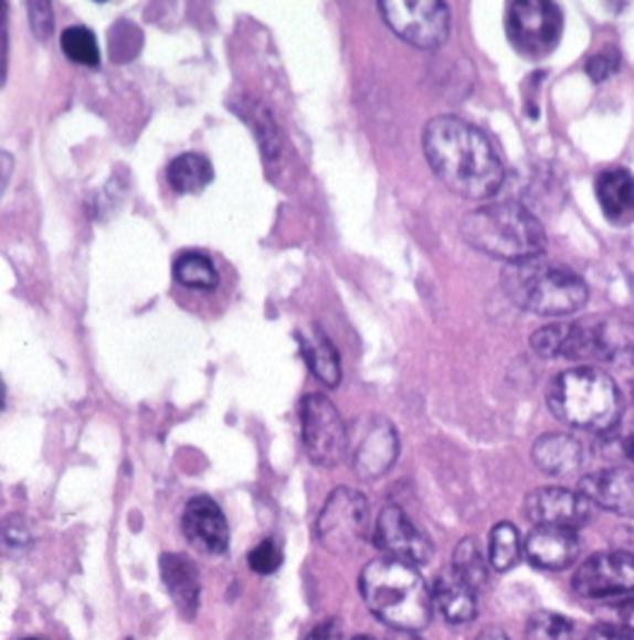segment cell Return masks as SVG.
Returning <instances> with one entry per match:
<instances>
[{
  "mask_svg": "<svg viewBox=\"0 0 634 640\" xmlns=\"http://www.w3.org/2000/svg\"><path fill=\"white\" fill-rule=\"evenodd\" d=\"M423 151L443 185L464 200H488L505 180L503 161L490 139L462 118L437 116L429 120Z\"/></svg>",
  "mask_w": 634,
  "mask_h": 640,
  "instance_id": "6da1fadb",
  "label": "cell"
},
{
  "mask_svg": "<svg viewBox=\"0 0 634 640\" xmlns=\"http://www.w3.org/2000/svg\"><path fill=\"white\" fill-rule=\"evenodd\" d=\"M361 595L368 609L394 631L419 633L433 619V590L416 566L382 556L361 574Z\"/></svg>",
  "mask_w": 634,
  "mask_h": 640,
  "instance_id": "7a4b0ae2",
  "label": "cell"
},
{
  "mask_svg": "<svg viewBox=\"0 0 634 640\" xmlns=\"http://www.w3.org/2000/svg\"><path fill=\"white\" fill-rule=\"evenodd\" d=\"M464 241L493 259L507 264L541 257L546 231L529 209L515 202H493L468 212L462 221Z\"/></svg>",
  "mask_w": 634,
  "mask_h": 640,
  "instance_id": "3957f363",
  "label": "cell"
},
{
  "mask_svg": "<svg viewBox=\"0 0 634 640\" xmlns=\"http://www.w3.org/2000/svg\"><path fill=\"white\" fill-rule=\"evenodd\" d=\"M503 290L517 308L539 317H562L582 310L589 298L582 276L543 255L507 264Z\"/></svg>",
  "mask_w": 634,
  "mask_h": 640,
  "instance_id": "277c9868",
  "label": "cell"
},
{
  "mask_svg": "<svg viewBox=\"0 0 634 640\" xmlns=\"http://www.w3.org/2000/svg\"><path fill=\"white\" fill-rule=\"evenodd\" d=\"M548 406L564 425L603 433L613 429L623 415V396L605 372L574 367L560 372L550 384Z\"/></svg>",
  "mask_w": 634,
  "mask_h": 640,
  "instance_id": "5b68a950",
  "label": "cell"
},
{
  "mask_svg": "<svg viewBox=\"0 0 634 640\" xmlns=\"http://www.w3.org/2000/svg\"><path fill=\"white\" fill-rule=\"evenodd\" d=\"M298 417L303 447L310 461L320 468L339 466L351 449V439L335 403L323 394H308L300 401Z\"/></svg>",
  "mask_w": 634,
  "mask_h": 640,
  "instance_id": "8992f818",
  "label": "cell"
},
{
  "mask_svg": "<svg viewBox=\"0 0 634 640\" xmlns=\"http://www.w3.org/2000/svg\"><path fill=\"white\" fill-rule=\"evenodd\" d=\"M370 531V509L368 499L349 490V487H337L327 497V502L317 516L315 535L320 545L332 554H351L363 545Z\"/></svg>",
  "mask_w": 634,
  "mask_h": 640,
  "instance_id": "52a82bcc",
  "label": "cell"
},
{
  "mask_svg": "<svg viewBox=\"0 0 634 640\" xmlns=\"http://www.w3.org/2000/svg\"><path fill=\"white\" fill-rule=\"evenodd\" d=\"M382 20L406 44L433 51L450 36V8L443 0H380Z\"/></svg>",
  "mask_w": 634,
  "mask_h": 640,
  "instance_id": "ba28073f",
  "label": "cell"
},
{
  "mask_svg": "<svg viewBox=\"0 0 634 640\" xmlns=\"http://www.w3.org/2000/svg\"><path fill=\"white\" fill-rule=\"evenodd\" d=\"M507 36L527 58L553 53L562 36V10L548 0H515L505 15Z\"/></svg>",
  "mask_w": 634,
  "mask_h": 640,
  "instance_id": "9c48e42d",
  "label": "cell"
},
{
  "mask_svg": "<svg viewBox=\"0 0 634 640\" xmlns=\"http://www.w3.org/2000/svg\"><path fill=\"white\" fill-rule=\"evenodd\" d=\"M574 590L589 600H613V597L634 595V554L632 552H601L577 568Z\"/></svg>",
  "mask_w": 634,
  "mask_h": 640,
  "instance_id": "30bf717a",
  "label": "cell"
},
{
  "mask_svg": "<svg viewBox=\"0 0 634 640\" xmlns=\"http://www.w3.org/2000/svg\"><path fill=\"white\" fill-rule=\"evenodd\" d=\"M373 542L380 552L411 566H423L433 559V542L402 509L392 504L380 511L373 527Z\"/></svg>",
  "mask_w": 634,
  "mask_h": 640,
  "instance_id": "8fae6325",
  "label": "cell"
},
{
  "mask_svg": "<svg viewBox=\"0 0 634 640\" xmlns=\"http://www.w3.org/2000/svg\"><path fill=\"white\" fill-rule=\"evenodd\" d=\"M399 456L397 427L382 415L366 417L358 427L356 441L351 447L353 472L363 480H376L392 468Z\"/></svg>",
  "mask_w": 634,
  "mask_h": 640,
  "instance_id": "7c38bea8",
  "label": "cell"
},
{
  "mask_svg": "<svg viewBox=\"0 0 634 640\" xmlns=\"http://www.w3.org/2000/svg\"><path fill=\"white\" fill-rule=\"evenodd\" d=\"M594 504L582 492L564 490V487H541L527 497L524 511L536 525H558L577 531L591 521Z\"/></svg>",
  "mask_w": 634,
  "mask_h": 640,
  "instance_id": "4fadbf2b",
  "label": "cell"
},
{
  "mask_svg": "<svg viewBox=\"0 0 634 640\" xmlns=\"http://www.w3.org/2000/svg\"><path fill=\"white\" fill-rule=\"evenodd\" d=\"M183 535L202 554H224L229 550V525L224 511L212 497H192L183 509Z\"/></svg>",
  "mask_w": 634,
  "mask_h": 640,
  "instance_id": "5bb4252c",
  "label": "cell"
},
{
  "mask_svg": "<svg viewBox=\"0 0 634 640\" xmlns=\"http://www.w3.org/2000/svg\"><path fill=\"white\" fill-rule=\"evenodd\" d=\"M582 492L591 504L617 516H634V472L627 468H605L589 472L579 482Z\"/></svg>",
  "mask_w": 634,
  "mask_h": 640,
  "instance_id": "9a60e30c",
  "label": "cell"
},
{
  "mask_svg": "<svg viewBox=\"0 0 634 640\" xmlns=\"http://www.w3.org/2000/svg\"><path fill=\"white\" fill-rule=\"evenodd\" d=\"M524 554L533 566L546 572H562L577 562L579 540L570 527L536 525L524 542Z\"/></svg>",
  "mask_w": 634,
  "mask_h": 640,
  "instance_id": "2e32d148",
  "label": "cell"
},
{
  "mask_svg": "<svg viewBox=\"0 0 634 640\" xmlns=\"http://www.w3.org/2000/svg\"><path fill=\"white\" fill-rule=\"evenodd\" d=\"M159 574L163 588L169 590L171 600L186 621H192L200 609V574L198 566L188 556L167 552L159 559Z\"/></svg>",
  "mask_w": 634,
  "mask_h": 640,
  "instance_id": "e0dca14e",
  "label": "cell"
},
{
  "mask_svg": "<svg viewBox=\"0 0 634 640\" xmlns=\"http://www.w3.org/2000/svg\"><path fill=\"white\" fill-rule=\"evenodd\" d=\"M433 602L450 623L472 621L478 611L476 590L452 566L437 574L433 583Z\"/></svg>",
  "mask_w": 634,
  "mask_h": 640,
  "instance_id": "ac0fdd59",
  "label": "cell"
},
{
  "mask_svg": "<svg viewBox=\"0 0 634 640\" xmlns=\"http://www.w3.org/2000/svg\"><path fill=\"white\" fill-rule=\"evenodd\" d=\"M596 198L603 216L615 226H627L634 221V175L625 169L603 171L596 178Z\"/></svg>",
  "mask_w": 634,
  "mask_h": 640,
  "instance_id": "d6986e66",
  "label": "cell"
},
{
  "mask_svg": "<svg viewBox=\"0 0 634 640\" xmlns=\"http://www.w3.org/2000/svg\"><path fill=\"white\" fill-rule=\"evenodd\" d=\"M533 463L539 466L548 476L564 478L572 476L584 463V449L572 435L553 433L543 435L533 444Z\"/></svg>",
  "mask_w": 634,
  "mask_h": 640,
  "instance_id": "ffe728a7",
  "label": "cell"
},
{
  "mask_svg": "<svg viewBox=\"0 0 634 640\" xmlns=\"http://www.w3.org/2000/svg\"><path fill=\"white\" fill-rule=\"evenodd\" d=\"M296 341L303 351V358L313 372L315 380H320L325 386L335 388L341 382V360L335 343L329 341L320 327H313L310 331H298Z\"/></svg>",
  "mask_w": 634,
  "mask_h": 640,
  "instance_id": "44dd1931",
  "label": "cell"
},
{
  "mask_svg": "<svg viewBox=\"0 0 634 640\" xmlns=\"http://www.w3.org/2000/svg\"><path fill=\"white\" fill-rule=\"evenodd\" d=\"M169 185L181 194H200L214 180V169L207 157L188 151L176 157L167 169Z\"/></svg>",
  "mask_w": 634,
  "mask_h": 640,
  "instance_id": "7402d4cb",
  "label": "cell"
},
{
  "mask_svg": "<svg viewBox=\"0 0 634 640\" xmlns=\"http://www.w3.org/2000/svg\"><path fill=\"white\" fill-rule=\"evenodd\" d=\"M173 276L178 284L198 290H210L219 284V274L214 262L202 253H183L173 262Z\"/></svg>",
  "mask_w": 634,
  "mask_h": 640,
  "instance_id": "603a6c76",
  "label": "cell"
},
{
  "mask_svg": "<svg viewBox=\"0 0 634 640\" xmlns=\"http://www.w3.org/2000/svg\"><path fill=\"white\" fill-rule=\"evenodd\" d=\"M521 540L513 523H498L488 537V564L495 572H509L521 556Z\"/></svg>",
  "mask_w": 634,
  "mask_h": 640,
  "instance_id": "cb8c5ba5",
  "label": "cell"
},
{
  "mask_svg": "<svg viewBox=\"0 0 634 640\" xmlns=\"http://www.w3.org/2000/svg\"><path fill=\"white\" fill-rule=\"evenodd\" d=\"M61 49L75 65L82 67H99L102 63V51L99 41H96L94 32L87 26H67L61 34Z\"/></svg>",
  "mask_w": 634,
  "mask_h": 640,
  "instance_id": "d4e9b609",
  "label": "cell"
},
{
  "mask_svg": "<svg viewBox=\"0 0 634 640\" xmlns=\"http://www.w3.org/2000/svg\"><path fill=\"white\" fill-rule=\"evenodd\" d=\"M488 562L484 559V554H480L476 540L466 537L459 542V547L454 550V562L452 568L457 572L468 586L474 590H480L488 583Z\"/></svg>",
  "mask_w": 634,
  "mask_h": 640,
  "instance_id": "484cf974",
  "label": "cell"
},
{
  "mask_svg": "<svg viewBox=\"0 0 634 640\" xmlns=\"http://www.w3.org/2000/svg\"><path fill=\"white\" fill-rule=\"evenodd\" d=\"M142 32L140 26L130 20H118L112 32H108V53H112V61L116 63H128L133 61L142 49Z\"/></svg>",
  "mask_w": 634,
  "mask_h": 640,
  "instance_id": "4316f807",
  "label": "cell"
},
{
  "mask_svg": "<svg viewBox=\"0 0 634 640\" xmlns=\"http://www.w3.org/2000/svg\"><path fill=\"white\" fill-rule=\"evenodd\" d=\"M572 621L556 611H536L527 621L529 640H572Z\"/></svg>",
  "mask_w": 634,
  "mask_h": 640,
  "instance_id": "83f0119b",
  "label": "cell"
},
{
  "mask_svg": "<svg viewBox=\"0 0 634 640\" xmlns=\"http://www.w3.org/2000/svg\"><path fill=\"white\" fill-rule=\"evenodd\" d=\"M564 329H568V322L541 327L531 337V348L541 358H558L562 351V343H564Z\"/></svg>",
  "mask_w": 634,
  "mask_h": 640,
  "instance_id": "f1b7e54d",
  "label": "cell"
},
{
  "mask_svg": "<svg viewBox=\"0 0 634 640\" xmlns=\"http://www.w3.org/2000/svg\"><path fill=\"white\" fill-rule=\"evenodd\" d=\"M247 564H251L255 574L270 576L282 566V550L277 547V542H272V540L260 542V545L247 554Z\"/></svg>",
  "mask_w": 634,
  "mask_h": 640,
  "instance_id": "f546056e",
  "label": "cell"
},
{
  "mask_svg": "<svg viewBox=\"0 0 634 640\" xmlns=\"http://www.w3.org/2000/svg\"><path fill=\"white\" fill-rule=\"evenodd\" d=\"M27 15H30L32 32L39 41H46L53 34V12L51 3H44V0H34V3L27 6Z\"/></svg>",
  "mask_w": 634,
  "mask_h": 640,
  "instance_id": "4dcf8cb0",
  "label": "cell"
},
{
  "mask_svg": "<svg viewBox=\"0 0 634 640\" xmlns=\"http://www.w3.org/2000/svg\"><path fill=\"white\" fill-rule=\"evenodd\" d=\"M603 623L634 633V595H627L625 600H617L613 607H609V615L603 617Z\"/></svg>",
  "mask_w": 634,
  "mask_h": 640,
  "instance_id": "1f68e13d",
  "label": "cell"
},
{
  "mask_svg": "<svg viewBox=\"0 0 634 640\" xmlns=\"http://www.w3.org/2000/svg\"><path fill=\"white\" fill-rule=\"evenodd\" d=\"M3 542L6 547H30V523L22 516H8L3 525Z\"/></svg>",
  "mask_w": 634,
  "mask_h": 640,
  "instance_id": "d6a6232c",
  "label": "cell"
},
{
  "mask_svg": "<svg viewBox=\"0 0 634 640\" xmlns=\"http://www.w3.org/2000/svg\"><path fill=\"white\" fill-rule=\"evenodd\" d=\"M615 67H617L615 53L603 51V53L594 55V58L587 63V73L594 82H603V79H609L615 73Z\"/></svg>",
  "mask_w": 634,
  "mask_h": 640,
  "instance_id": "836d02e7",
  "label": "cell"
},
{
  "mask_svg": "<svg viewBox=\"0 0 634 640\" xmlns=\"http://www.w3.org/2000/svg\"><path fill=\"white\" fill-rule=\"evenodd\" d=\"M303 640H341V626L337 619H325Z\"/></svg>",
  "mask_w": 634,
  "mask_h": 640,
  "instance_id": "e575fe53",
  "label": "cell"
},
{
  "mask_svg": "<svg viewBox=\"0 0 634 640\" xmlns=\"http://www.w3.org/2000/svg\"><path fill=\"white\" fill-rule=\"evenodd\" d=\"M587 640H632V633L620 631V629H613V626L599 623L596 629H591V631L587 633Z\"/></svg>",
  "mask_w": 634,
  "mask_h": 640,
  "instance_id": "d590c367",
  "label": "cell"
},
{
  "mask_svg": "<svg viewBox=\"0 0 634 640\" xmlns=\"http://www.w3.org/2000/svg\"><path fill=\"white\" fill-rule=\"evenodd\" d=\"M0 8H3V10H0V15H3V30H0V44H3V49H0V82L6 85V77H8V24H6V12H8V6L3 3Z\"/></svg>",
  "mask_w": 634,
  "mask_h": 640,
  "instance_id": "8d00e7d4",
  "label": "cell"
},
{
  "mask_svg": "<svg viewBox=\"0 0 634 640\" xmlns=\"http://www.w3.org/2000/svg\"><path fill=\"white\" fill-rule=\"evenodd\" d=\"M620 449H623V456L630 458L634 463V425L627 429V433L620 437Z\"/></svg>",
  "mask_w": 634,
  "mask_h": 640,
  "instance_id": "74e56055",
  "label": "cell"
},
{
  "mask_svg": "<svg viewBox=\"0 0 634 640\" xmlns=\"http://www.w3.org/2000/svg\"><path fill=\"white\" fill-rule=\"evenodd\" d=\"M476 640H509V636L503 629H495V626H488V629L480 631Z\"/></svg>",
  "mask_w": 634,
  "mask_h": 640,
  "instance_id": "f35d334b",
  "label": "cell"
},
{
  "mask_svg": "<svg viewBox=\"0 0 634 640\" xmlns=\"http://www.w3.org/2000/svg\"><path fill=\"white\" fill-rule=\"evenodd\" d=\"M388 640H423V638H419L413 631H394Z\"/></svg>",
  "mask_w": 634,
  "mask_h": 640,
  "instance_id": "ab89813d",
  "label": "cell"
},
{
  "mask_svg": "<svg viewBox=\"0 0 634 640\" xmlns=\"http://www.w3.org/2000/svg\"><path fill=\"white\" fill-rule=\"evenodd\" d=\"M8 169H12V157L8 154V151H3V190L8 185Z\"/></svg>",
  "mask_w": 634,
  "mask_h": 640,
  "instance_id": "60d3db41",
  "label": "cell"
},
{
  "mask_svg": "<svg viewBox=\"0 0 634 640\" xmlns=\"http://www.w3.org/2000/svg\"><path fill=\"white\" fill-rule=\"evenodd\" d=\"M353 640H376V638H368V636H358V638H353Z\"/></svg>",
  "mask_w": 634,
  "mask_h": 640,
  "instance_id": "b9f144b4",
  "label": "cell"
},
{
  "mask_svg": "<svg viewBox=\"0 0 634 640\" xmlns=\"http://www.w3.org/2000/svg\"><path fill=\"white\" fill-rule=\"evenodd\" d=\"M24 640H39V638H24Z\"/></svg>",
  "mask_w": 634,
  "mask_h": 640,
  "instance_id": "7bdbcfd3",
  "label": "cell"
}]
</instances>
